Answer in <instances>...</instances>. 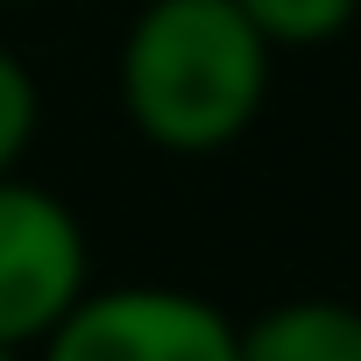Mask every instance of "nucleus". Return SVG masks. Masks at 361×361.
<instances>
[{
	"instance_id": "obj_4",
	"label": "nucleus",
	"mask_w": 361,
	"mask_h": 361,
	"mask_svg": "<svg viewBox=\"0 0 361 361\" xmlns=\"http://www.w3.org/2000/svg\"><path fill=\"white\" fill-rule=\"evenodd\" d=\"M241 361H361V305L347 298H283L262 319L234 326Z\"/></svg>"
},
{
	"instance_id": "obj_7",
	"label": "nucleus",
	"mask_w": 361,
	"mask_h": 361,
	"mask_svg": "<svg viewBox=\"0 0 361 361\" xmlns=\"http://www.w3.org/2000/svg\"><path fill=\"white\" fill-rule=\"evenodd\" d=\"M0 8H22V0H0Z\"/></svg>"
},
{
	"instance_id": "obj_5",
	"label": "nucleus",
	"mask_w": 361,
	"mask_h": 361,
	"mask_svg": "<svg viewBox=\"0 0 361 361\" xmlns=\"http://www.w3.org/2000/svg\"><path fill=\"white\" fill-rule=\"evenodd\" d=\"M234 8L269 50H319L361 15V0H234Z\"/></svg>"
},
{
	"instance_id": "obj_2",
	"label": "nucleus",
	"mask_w": 361,
	"mask_h": 361,
	"mask_svg": "<svg viewBox=\"0 0 361 361\" xmlns=\"http://www.w3.org/2000/svg\"><path fill=\"white\" fill-rule=\"evenodd\" d=\"M43 361H241L234 319L177 283H114L85 290L50 340Z\"/></svg>"
},
{
	"instance_id": "obj_6",
	"label": "nucleus",
	"mask_w": 361,
	"mask_h": 361,
	"mask_svg": "<svg viewBox=\"0 0 361 361\" xmlns=\"http://www.w3.org/2000/svg\"><path fill=\"white\" fill-rule=\"evenodd\" d=\"M36 121H43V92H36V71L0 50V177H15V163L29 156L36 142Z\"/></svg>"
},
{
	"instance_id": "obj_8",
	"label": "nucleus",
	"mask_w": 361,
	"mask_h": 361,
	"mask_svg": "<svg viewBox=\"0 0 361 361\" xmlns=\"http://www.w3.org/2000/svg\"><path fill=\"white\" fill-rule=\"evenodd\" d=\"M0 361H15V354H8V347H0Z\"/></svg>"
},
{
	"instance_id": "obj_3",
	"label": "nucleus",
	"mask_w": 361,
	"mask_h": 361,
	"mask_svg": "<svg viewBox=\"0 0 361 361\" xmlns=\"http://www.w3.org/2000/svg\"><path fill=\"white\" fill-rule=\"evenodd\" d=\"M92 290V248L78 213L22 177H0V347H43L50 326Z\"/></svg>"
},
{
	"instance_id": "obj_1",
	"label": "nucleus",
	"mask_w": 361,
	"mask_h": 361,
	"mask_svg": "<svg viewBox=\"0 0 361 361\" xmlns=\"http://www.w3.org/2000/svg\"><path fill=\"white\" fill-rule=\"evenodd\" d=\"M269 64L234 0H142L121 36V114L163 156H220L255 128Z\"/></svg>"
}]
</instances>
